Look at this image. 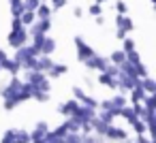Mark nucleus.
Masks as SVG:
<instances>
[{"label":"nucleus","instance_id":"f257e3e1","mask_svg":"<svg viewBox=\"0 0 156 143\" xmlns=\"http://www.w3.org/2000/svg\"><path fill=\"white\" fill-rule=\"evenodd\" d=\"M28 41H30L28 28H24L20 19H11V30L7 34V45L13 47V49H20V47L28 45Z\"/></svg>","mask_w":156,"mask_h":143},{"label":"nucleus","instance_id":"f03ea898","mask_svg":"<svg viewBox=\"0 0 156 143\" xmlns=\"http://www.w3.org/2000/svg\"><path fill=\"white\" fill-rule=\"evenodd\" d=\"M28 100H32V90H30L28 83L22 81V85H20L9 98L2 100V107H5V111H13L15 107H20V105H24V103H28Z\"/></svg>","mask_w":156,"mask_h":143},{"label":"nucleus","instance_id":"7ed1b4c3","mask_svg":"<svg viewBox=\"0 0 156 143\" xmlns=\"http://www.w3.org/2000/svg\"><path fill=\"white\" fill-rule=\"evenodd\" d=\"M22 81H24V83H28L32 92H51V81H49V77H47V75H43V73L26 71Z\"/></svg>","mask_w":156,"mask_h":143},{"label":"nucleus","instance_id":"20e7f679","mask_svg":"<svg viewBox=\"0 0 156 143\" xmlns=\"http://www.w3.org/2000/svg\"><path fill=\"white\" fill-rule=\"evenodd\" d=\"M39 54L30 47V45H24V47H20V49H15V56H13V62L20 66V68H24V71H28L30 68V64H32V60L37 58Z\"/></svg>","mask_w":156,"mask_h":143},{"label":"nucleus","instance_id":"39448f33","mask_svg":"<svg viewBox=\"0 0 156 143\" xmlns=\"http://www.w3.org/2000/svg\"><path fill=\"white\" fill-rule=\"evenodd\" d=\"M71 92H73V100H77L81 107H88V109H98V100L96 98H92L81 85H73L71 88Z\"/></svg>","mask_w":156,"mask_h":143},{"label":"nucleus","instance_id":"423d86ee","mask_svg":"<svg viewBox=\"0 0 156 143\" xmlns=\"http://www.w3.org/2000/svg\"><path fill=\"white\" fill-rule=\"evenodd\" d=\"M81 64H83L88 71H92V73H103V71L109 66V60H107L105 56H101V54H96V51H94V54H92L88 60H83Z\"/></svg>","mask_w":156,"mask_h":143},{"label":"nucleus","instance_id":"0eeeda50","mask_svg":"<svg viewBox=\"0 0 156 143\" xmlns=\"http://www.w3.org/2000/svg\"><path fill=\"white\" fill-rule=\"evenodd\" d=\"M73 45H75V54H77V60L79 62H83V60H88L92 54H94V49H92V45L83 39V37H75L73 39Z\"/></svg>","mask_w":156,"mask_h":143},{"label":"nucleus","instance_id":"6e6552de","mask_svg":"<svg viewBox=\"0 0 156 143\" xmlns=\"http://www.w3.org/2000/svg\"><path fill=\"white\" fill-rule=\"evenodd\" d=\"M103 139H105L107 143H122V141H126V139H128V132H126L124 128H120V126L111 124V126H107V130H105Z\"/></svg>","mask_w":156,"mask_h":143},{"label":"nucleus","instance_id":"1a4fd4ad","mask_svg":"<svg viewBox=\"0 0 156 143\" xmlns=\"http://www.w3.org/2000/svg\"><path fill=\"white\" fill-rule=\"evenodd\" d=\"M51 26H54L51 19H37V22L28 28V37H30V39H32V37H45V34H49Z\"/></svg>","mask_w":156,"mask_h":143},{"label":"nucleus","instance_id":"9d476101","mask_svg":"<svg viewBox=\"0 0 156 143\" xmlns=\"http://www.w3.org/2000/svg\"><path fill=\"white\" fill-rule=\"evenodd\" d=\"M54 62H56V60H51V58H47V56H37V58L32 60V64H30L28 71H34V73H43V75H47Z\"/></svg>","mask_w":156,"mask_h":143},{"label":"nucleus","instance_id":"9b49d317","mask_svg":"<svg viewBox=\"0 0 156 143\" xmlns=\"http://www.w3.org/2000/svg\"><path fill=\"white\" fill-rule=\"evenodd\" d=\"M118 90H120V94H126V92H130L135 85H137V81L139 79H135V77H130V75H126V73H118Z\"/></svg>","mask_w":156,"mask_h":143},{"label":"nucleus","instance_id":"f8f14e48","mask_svg":"<svg viewBox=\"0 0 156 143\" xmlns=\"http://www.w3.org/2000/svg\"><path fill=\"white\" fill-rule=\"evenodd\" d=\"M49 130H51L49 124H47L45 120H39V122L34 124V128L28 130V132H30V139H32V141H43V139L49 134Z\"/></svg>","mask_w":156,"mask_h":143},{"label":"nucleus","instance_id":"ddd939ff","mask_svg":"<svg viewBox=\"0 0 156 143\" xmlns=\"http://www.w3.org/2000/svg\"><path fill=\"white\" fill-rule=\"evenodd\" d=\"M77 109H79V103H77V100H73V98H69V100L60 103L56 111H58V113H60V115H62V117L66 120V117H71V115H73V113H75Z\"/></svg>","mask_w":156,"mask_h":143},{"label":"nucleus","instance_id":"4468645a","mask_svg":"<svg viewBox=\"0 0 156 143\" xmlns=\"http://www.w3.org/2000/svg\"><path fill=\"white\" fill-rule=\"evenodd\" d=\"M115 30H122V32H133L135 30V22L128 17V15H115Z\"/></svg>","mask_w":156,"mask_h":143},{"label":"nucleus","instance_id":"2eb2a0df","mask_svg":"<svg viewBox=\"0 0 156 143\" xmlns=\"http://www.w3.org/2000/svg\"><path fill=\"white\" fill-rule=\"evenodd\" d=\"M56 47H58V45H56V39L47 34V37H43V43H41L39 56H47V58H49V56H51V54L56 51Z\"/></svg>","mask_w":156,"mask_h":143},{"label":"nucleus","instance_id":"dca6fc26","mask_svg":"<svg viewBox=\"0 0 156 143\" xmlns=\"http://www.w3.org/2000/svg\"><path fill=\"white\" fill-rule=\"evenodd\" d=\"M145 96H147V94L143 92V88H141V85H139V81H137V85L128 92V96H126V98L130 100V105H141V103L145 100Z\"/></svg>","mask_w":156,"mask_h":143},{"label":"nucleus","instance_id":"f3484780","mask_svg":"<svg viewBox=\"0 0 156 143\" xmlns=\"http://www.w3.org/2000/svg\"><path fill=\"white\" fill-rule=\"evenodd\" d=\"M118 77H111V75H107V73H98L96 75V83H101V85H105V88H109V90H118V81H115Z\"/></svg>","mask_w":156,"mask_h":143},{"label":"nucleus","instance_id":"a211bd4d","mask_svg":"<svg viewBox=\"0 0 156 143\" xmlns=\"http://www.w3.org/2000/svg\"><path fill=\"white\" fill-rule=\"evenodd\" d=\"M66 73H69V66H66V64L54 62L51 68H49V73H47V77H49V79H58V77H62V75H66Z\"/></svg>","mask_w":156,"mask_h":143},{"label":"nucleus","instance_id":"6ab92c4d","mask_svg":"<svg viewBox=\"0 0 156 143\" xmlns=\"http://www.w3.org/2000/svg\"><path fill=\"white\" fill-rule=\"evenodd\" d=\"M109 103H111V107H113V111H115V115H118V111L128 105V98H126V94H120V92H118V94H113V96L109 98Z\"/></svg>","mask_w":156,"mask_h":143},{"label":"nucleus","instance_id":"aec40b11","mask_svg":"<svg viewBox=\"0 0 156 143\" xmlns=\"http://www.w3.org/2000/svg\"><path fill=\"white\" fill-rule=\"evenodd\" d=\"M118 117H122V120H126L128 124H133V122H137V120H141L137 113H135V109L130 107V105H126L124 109H120L118 111Z\"/></svg>","mask_w":156,"mask_h":143},{"label":"nucleus","instance_id":"412c9836","mask_svg":"<svg viewBox=\"0 0 156 143\" xmlns=\"http://www.w3.org/2000/svg\"><path fill=\"white\" fill-rule=\"evenodd\" d=\"M139 85L143 88V92H145L147 96H156V81H154L152 77H143V79H139Z\"/></svg>","mask_w":156,"mask_h":143},{"label":"nucleus","instance_id":"4be33fe9","mask_svg":"<svg viewBox=\"0 0 156 143\" xmlns=\"http://www.w3.org/2000/svg\"><path fill=\"white\" fill-rule=\"evenodd\" d=\"M107 60H109L111 66H118V68H120V66L126 62V54H122L120 49H115V51H111V54L107 56Z\"/></svg>","mask_w":156,"mask_h":143},{"label":"nucleus","instance_id":"5701e85b","mask_svg":"<svg viewBox=\"0 0 156 143\" xmlns=\"http://www.w3.org/2000/svg\"><path fill=\"white\" fill-rule=\"evenodd\" d=\"M51 9H49V5L47 2H41L39 7H37V11H34V17L37 19H51Z\"/></svg>","mask_w":156,"mask_h":143},{"label":"nucleus","instance_id":"b1692460","mask_svg":"<svg viewBox=\"0 0 156 143\" xmlns=\"http://www.w3.org/2000/svg\"><path fill=\"white\" fill-rule=\"evenodd\" d=\"M30 132L26 128H15V143H30Z\"/></svg>","mask_w":156,"mask_h":143},{"label":"nucleus","instance_id":"393cba45","mask_svg":"<svg viewBox=\"0 0 156 143\" xmlns=\"http://www.w3.org/2000/svg\"><path fill=\"white\" fill-rule=\"evenodd\" d=\"M20 22H22V26H24V28H30V26L37 22V17H34V13L24 11V13H22V17H20Z\"/></svg>","mask_w":156,"mask_h":143},{"label":"nucleus","instance_id":"a878e982","mask_svg":"<svg viewBox=\"0 0 156 143\" xmlns=\"http://www.w3.org/2000/svg\"><path fill=\"white\" fill-rule=\"evenodd\" d=\"M122 54H130V51H137V43L130 39V37H126L124 41H122V49H120Z\"/></svg>","mask_w":156,"mask_h":143},{"label":"nucleus","instance_id":"bb28decb","mask_svg":"<svg viewBox=\"0 0 156 143\" xmlns=\"http://www.w3.org/2000/svg\"><path fill=\"white\" fill-rule=\"evenodd\" d=\"M49 132H51V137H56V139H64V137L69 134V128H66V124L62 122L60 126H56V128H54V130H49Z\"/></svg>","mask_w":156,"mask_h":143},{"label":"nucleus","instance_id":"cd10ccee","mask_svg":"<svg viewBox=\"0 0 156 143\" xmlns=\"http://www.w3.org/2000/svg\"><path fill=\"white\" fill-rule=\"evenodd\" d=\"M81 143H107V141H105L103 137L90 132V134H81Z\"/></svg>","mask_w":156,"mask_h":143},{"label":"nucleus","instance_id":"c85d7f7f","mask_svg":"<svg viewBox=\"0 0 156 143\" xmlns=\"http://www.w3.org/2000/svg\"><path fill=\"white\" fill-rule=\"evenodd\" d=\"M115 15H128L126 0H115Z\"/></svg>","mask_w":156,"mask_h":143},{"label":"nucleus","instance_id":"c756f323","mask_svg":"<svg viewBox=\"0 0 156 143\" xmlns=\"http://www.w3.org/2000/svg\"><path fill=\"white\" fill-rule=\"evenodd\" d=\"M45 2L49 5L51 13H56V11H60L62 7H66V0H45Z\"/></svg>","mask_w":156,"mask_h":143},{"label":"nucleus","instance_id":"7c9ffc66","mask_svg":"<svg viewBox=\"0 0 156 143\" xmlns=\"http://www.w3.org/2000/svg\"><path fill=\"white\" fill-rule=\"evenodd\" d=\"M103 11H105V9H103L101 5H96V2H92V5L88 7V13H90L92 17H103Z\"/></svg>","mask_w":156,"mask_h":143},{"label":"nucleus","instance_id":"2f4dec72","mask_svg":"<svg viewBox=\"0 0 156 143\" xmlns=\"http://www.w3.org/2000/svg\"><path fill=\"white\" fill-rule=\"evenodd\" d=\"M51 98V92H32V100L37 103H47Z\"/></svg>","mask_w":156,"mask_h":143},{"label":"nucleus","instance_id":"473e14b6","mask_svg":"<svg viewBox=\"0 0 156 143\" xmlns=\"http://www.w3.org/2000/svg\"><path fill=\"white\" fill-rule=\"evenodd\" d=\"M130 126H133V130H135V134H147V128H145V124H143V120H137V122H133Z\"/></svg>","mask_w":156,"mask_h":143},{"label":"nucleus","instance_id":"72a5a7b5","mask_svg":"<svg viewBox=\"0 0 156 143\" xmlns=\"http://www.w3.org/2000/svg\"><path fill=\"white\" fill-rule=\"evenodd\" d=\"M0 143H15V128L5 130V134H2V139H0Z\"/></svg>","mask_w":156,"mask_h":143},{"label":"nucleus","instance_id":"f704fd0d","mask_svg":"<svg viewBox=\"0 0 156 143\" xmlns=\"http://www.w3.org/2000/svg\"><path fill=\"white\" fill-rule=\"evenodd\" d=\"M22 5H24V11L34 13V11H37V7H39L41 2H39V0H22Z\"/></svg>","mask_w":156,"mask_h":143},{"label":"nucleus","instance_id":"c9c22d12","mask_svg":"<svg viewBox=\"0 0 156 143\" xmlns=\"http://www.w3.org/2000/svg\"><path fill=\"white\" fill-rule=\"evenodd\" d=\"M64 143H81V132H75V134H66L62 139Z\"/></svg>","mask_w":156,"mask_h":143},{"label":"nucleus","instance_id":"e433bc0d","mask_svg":"<svg viewBox=\"0 0 156 143\" xmlns=\"http://www.w3.org/2000/svg\"><path fill=\"white\" fill-rule=\"evenodd\" d=\"M133 141H135V143H154V139H152V137H147V134H137Z\"/></svg>","mask_w":156,"mask_h":143},{"label":"nucleus","instance_id":"4c0bfd02","mask_svg":"<svg viewBox=\"0 0 156 143\" xmlns=\"http://www.w3.org/2000/svg\"><path fill=\"white\" fill-rule=\"evenodd\" d=\"M94 83H96V81H94V79H92V77H88V75H86V77H83V85H86V88H88V90H92V88H94Z\"/></svg>","mask_w":156,"mask_h":143},{"label":"nucleus","instance_id":"58836bf2","mask_svg":"<svg viewBox=\"0 0 156 143\" xmlns=\"http://www.w3.org/2000/svg\"><path fill=\"white\" fill-rule=\"evenodd\" d=\"M73 15H75V17H83V9H81V7H75V9H73Z\"/></svg>","mask_w":156,"mask_h":143},{"label":"nucleus","instance_id":"ea45409f","mask_svg":"<svg viewBox=\"0 0 156 143\" xmlns=\"http://www.w3.org/2000/svg\"><path fill=\"white\" fill-rule=\"evenodd\" d=\"M17 5H22V0H9V9L11 7H17Z\"/></svg>","mask_w":156,"mask_h":143},{"label":"nucleus","instance_id":"a19ab883","mask_svg":"<svg viewBox=\"0 0 156 143\" xmlns=\"http://www.w3.org/2000/svg\"><path fill=\"white\" fill-rule=\"evenodd\" d=\"M5 58H7V54H5V49H0V62H2Z\"/></svg>","mask_w":156,"mask_h":143},{"label":"nucleus","instance_id":"79ce46f5","mask_svg":"<svg viewBox=\"0 0 156 143\" xmlns=\"http://www.w3.org/2000/svg\"><path fill=\"white\" fill-rule=\"evenodd\" d=\"M94 2H96V5H101V7H103V5H105V2H109V0H94Z\"/></svg>","mask_w":156,"mask_h":143},{"label":"nucleus","instance_id":"37998d69","mask_svg":"<svg viewBox=\"0 0 156 143\" xmlns=\"http://www.w3.org/2000/svg\"><path fill=\"white\" fill-rule=\"evenodd\" d=\"M122 143H135V141H133V139H126V141H122Z\"/></svg>","mask_w":156,"mask_h":143},{"label":"nucleus","instance_id":"c03bdc74","mask_svg":"<svg viewBox=\"0 0 156 143\" xmlns=\"http://www.w3.org/2000/svg\"><path fill=\"white\" fill-rule=\"evenodd\" d=\"M150 2H152V5H156V0H150Z\"/></svg>","mask_w":156,"mask_h":143}]
</instances>
